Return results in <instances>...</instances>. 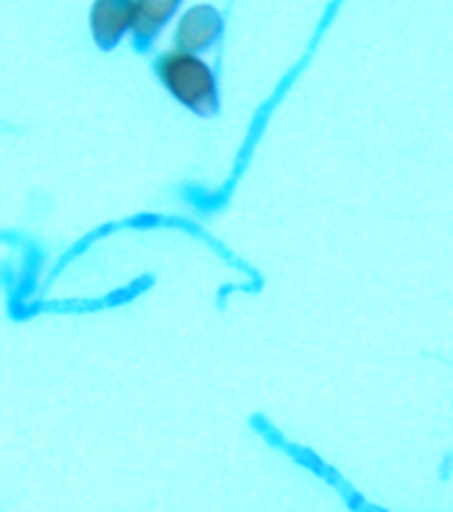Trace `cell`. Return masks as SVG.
Returning <instances> with one entry per match:
<instances>
[{
    "mask_svg": "<svg viewBox=\"0 0 453 512\" xmlns=\"http://www.w3.org/2000/svg\"><path fill=\"white\" fill-rule=\"evenodd\" d=\"M182 3L184 0H134V27H131L134 46L139 51L150 48Z\"/></svg>",
    "mask_w": 453,
    "mask_h": 512,
    "instance_id": "obj_4",
    "label": "cell"
},
{
    "mask_svg": "<svg viewBox=\"0 0 453 512\" xmlns=\"http://www.w3.org/2000/svg\"><path fill=\"white\" fill-rule=\"evenodd\" d=\"M134 27V0H94L88 8V32L96 48L112 51Z\"/></svg>",
    "mask_w": 453,
    "mask_h": 512,
    "instance_id": "obj_3",
    "label": "cell"
},
{
    "mask_svg": "<svg viewBox=\"0 0 453 512\" xmlns=\"http://www.w3.org/2000/svg\"><path fill=\"white\" fill-rule=\"evenodd\" d=\"M152 70L160 86L166 88V94L182 104L184 110L195 115L219 112V78L200 54L171 46L155 56Z\"/></svg>",
    "mask_w": 453,
    "mask_h": 512,
    "instance_id": "obj_1",
    "label": "cell"
},
{
    "mask_svg": "<svg viewBox=\"0 0 453 512\" xmlns=\"http://www.w3.org/2000/svg\"><path fill=\"white\" fill-rule=\"evenodd\" d=\"M224 35V16L222 11L211 3H195L176 19L174 27V46L203 54L222 40Z\"/></svg>",
    "mask_w": 453,
    "mask_h": 512,
    "instance_id": "obj_2",
    "label": "cell"
}]
</instances>
